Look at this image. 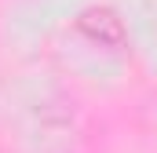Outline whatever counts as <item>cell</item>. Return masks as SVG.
Returning a JSON list of instances; mask_svg holds the SVG:
<instances>
[{"label":"cell","instance_id":"obj_1","mask_svg":"<svg viewBox=\"0 0 157 153\" xmlns=\"http://www.w3.org/2000/svg\"><path fill=\"white\" fill-rule=\"evenodd\" d=\"M77 26L95 40V44H110V47H121L124 44V22H121L113 11L106 7H91L77 18Z\"/></svg>","mask_w":157,"mask_h":153}]
</instances>
